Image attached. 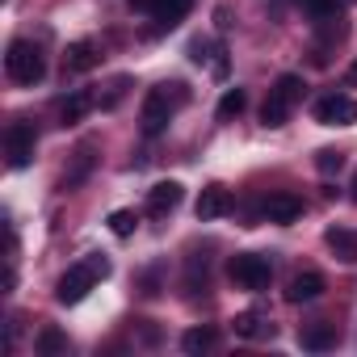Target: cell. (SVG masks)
I'll list each match as a JSON object with an SVG mask.
<instances>
[{
  "label": "cell",
  "instance_id": "ba28073f",
  "mask_svg": "<svg viewBox=\"0 0 357 357\" xmlns=\"http://www.w3.org/2000/svg\"><path fill=\"white\" fill-rule=\"evenodd\" d=\"M135 9L151 13L155 30H172V26H181L194 9V0H135Z\"/></svg>",
  "mask_w": 357,
  "mask_h": 357
},
{
  "label": "cell",
  "instance_id": "8992f818",
  "mask_svg": "<svg viewBox=\"0 0 357 357\" xmlns=\"http://www.w3.org/2000/svg\"><path fill=\"white\" fill-rule=\"evenodd\" d=\"M34 143H38V135H34V122H26V118L9 122V130H5L9 168H30V164H34Z\"/></svg>",
  "mask_w": 357,
  "mask_h": 357
},
{
  "label": "cell",
  "instance_id": "6da1fadb",
  "mask_svg": "<svg viewBox=\"0 0 357 357\" xmlns=\"http://www.w3.org/2000/svg\"><path fill=\"white\" fill-rule=\"evenodd\" d=\"M303 89H307L303 76H294V72L278 76L273 89H269V97H265V105H261V126H269V130L286 126V122H290V109H294L298 97H303Z\"/></svg>",
  "mask_w": 357,
  "mask_h": 357
},
{
  "label": "cell",
  "instance_id": "5b68a950",
  "mask_svg": "<svg viewBox=\"0 0 357 357\" xmlns=\"http://www.w3.org/2000/svg\"><path fill=\"white\" fill-rule=\"evenodd\" d=\"M172 109H176V101H172L164 89H151V93L143 97V109H139V126H143V135H147V139L164 135L168 122H172Z\"/></svg>",
  "mask_w": 357,
  "mask_h": 357
},
{
  "label": "cell",
  "instance_id": "44dd1931",
  "mask_svg": "<svg viewBox=\"0 0 357 357\" xmlns=\"http://www.w3.org/2000/svg\"><path fill=\"white\" fill-rule=\"evenodd\" d=\"M89 168H93V147H80V155H76V168L63 176V190H76L84 176H89Z\"/></svg>",
  "mask_w": 357,
  "mask_h": 357
},
{
  "label": "cell",
  "instance_id": "cb8c5ba5",
  "mask_svg": "<svg viewBox=\"0 0 357 357\" xmlns=\"http://www.w3.org/2000/svg\"><path fill=\"white\" fill-rule=\"evenodd\" d=\"M340 164H344V155H340V151H332V147L315 151V168H319V172H340Z\"/></svg>",
  "mask_w": 357,
  "mask_h": 357
},
{
  "label": "cell",
  "instance_id": "603a6c76",
  "mask_svg": "<svg viewBox=\"0 0 357 357\" xmlns=\"http://www.w3.org/2000/svg\"><path fill=\"white\" fill-rule=\"evenodd\" d=\"M298 5H303L315 22H328V17L336 13V0H298Z\"/></svg>",
  "mask_w": 357,
  "mask_h": 357
},
{
  "label": "cell",
  "instance_id": "7c38bea8",
  "mask_svg": "<svg viewBox=\"0 0 357 357\" xmlns=\"http://www.w3.org/2000/svg\"><path fill=\"white\" fill-rule=\"evenodd\" d=\"M97 63H101V51H97L93 38H76V43L68 47V55H63V68H68V72H93Z\"/></svg>",
  "mask_w": 357,
  "mask_h": 357
},
{
  "label": "cell",
  "instance_id": "277c9868",
  "mask_svg": "<svg viewBox=\"0 0 357 357\" xmlns=\"http://www.w3.org/2000/svg\"><path fill=\"white\" fill-rule=\"evenodd\" d=\"M227 273H231V282H236L240 290H265L269 278H273V265H269V257H261V252H236L231 265H227Z\"/></svg>",
  "mask_w": 357,
  "mask_h": 357
},
{
  "label": "cell",
  "instance_id": "52a82bcc",
  "mask_svg": "<svg viewBox=\"0 0 357 357\" xmlns=\"http://www.w3.org/2000/svg\"><path fill=\"white\" fill-rule=\"evenodd\" d=\"M315 122L319 126H353L357 122V101L344 93H328L315 101Z\"/></svg>",
  "mask_w": 357,
  "mask_h": 357
},
{
  "label": "cell",
  "instance_id": "4fadbf2b",
  "mask_svg": "<svg viewBox=\"0 0 357 357\" xmlns=\"http://www.w3.org/2000/svg\"><path fill=\"white\" fill-rule=\"evenodd\" d=\"M319 294H324V278L311 273V269H307V273H294L290 286H286V298H290V303H315Z\"/></svg>",
  "mask_w": 357,
  "mask_h": 357
},
{
  "label": "cell",
  "instance_id": "e0dca14e",
  "mask_svg": "<svg viewBox=\"0 0 357 357\" xmlns=\"http://www.w3.org/2000/svg\"><path fill=\"white\" fill-rule=\"evenodd\" d=\"M236 336L261 340V336H273V324H269L261 311H244V315H236Z\"/></svg>",
  "mask_w": 357,
  "mask_h": 357
},
{
  "label": "cell",
  "instance_id": "9a60e30c",
  "mask_svg": "<svg viewBox=\"0 0 357 357\" xmlns=\"http://www.w3.org/2000/svg\"><path fill=\"white\" fill-rule=\"evenodd\" d=\"M93 105H97L93 93H89V89H76V93L59 105V122H63V126H76V122H84V114H89Z\"/></svg>",
  "mask_w": 357,
  "mask_h": 357
},
{
  "label": "cell",
  "instance_id": "30bf717a",
  "mask_svg": "<svg viewBox=\"0 0 357 357\" xmlns=\"http://www.w3.org/2000/svg\"><path fill=\"white\" fill-rule=\"evenodd\" d=\"M198 219L202 223H215V219H223L227 211H231V190L227 185H206L202 194H198Z\"/></svg>",
  "mask_w": 357,
  "mask_h": 357
},
{
  "label": "cell",
  "instance_id": "3957f363",
  "mask_svg": "<svg viewBox=\"0 0 357 357\" xmlns=\"http://www.w3.org/2000/svg\"><path fill=\"white\" fill-rule=\"evenodd\" d=\"M5 72H9V80L13 84H38L43 76H47V55L34 47V43H26V38H13L9 43V51H5Z\"/></svg>",
  "mask_w": 357,
  "mask_h": 357
},
{
  "label": "cell",
  "instance_id": "d4e9b609",
  "mask_svg": "<svg viewBox=\"0 0 357 357\" xmlns=\"http://www.w3.org/2000/svg\"><path fill=\"white\" fill-rule=\"evenodd\" d=\"M126 89H130V76H118V80L109 84V97L101 101V109H114V105L122 101V93H126Z\"/></svg>",
  "mask_w": 357,
  "mask_h": 357
},
{
  "label": "cell",
  "instance_id": "7a4b0ae2",
  "mask_svg": "<svg viewBox=\"0 0 357 357\" xmlns=\"http://www.w3.org/2000/svg\"><path fill=\"white\" fill-rule=\"evenodd\" d=\"M109 278V261L105 257H89V261H80V265H72L63 278H59V286H55V298L63 303V307H72V303H80L97 282H105Z\"/></svg>",
  "mask_w": 357,
  "mask_h": 357
},
{
  "label": "cell",
  "instance_id": "2e32d148",
  "mask_svg": "<svg viewBox=\"0 0 357 357\" xmlns=\"http://www.w3.org/2000/svg\"><path fill=\"white\" fill-rule=\"evenodd\" d=\"M298 344L311 349V353H324V349L336 344V328H332V324H307V328L298 332Z\"/></svg>",
  "mask_w": 357,
  "mask_h": 357
},
{
  "label": "cell",
  "instance_id": "d6986e66",
  "mask_svg": "<svg viewBox=\"0 0 357 357\" xmlns=\"http://www.w3.org/2000/svg\"><path fill=\"white\" fill-rule=\"evenodd\" d=\"M244 105H248V93H244V89H227V93L219 97L215 118H219V122H231V118H240V114H244Z\"/></svg>",
  "mask_w": 357,
  "mask_h": 357
},
{
  "label": "cell",
  "instance_id": "ffe728a7",
  "mask_svg": "<svg viewBox=\"0 0 357 357\" xmlns=\"http://www.w3.org/2000/svg\"><path fill=\"white\" fill-rule=\"evenodd\" d=\"M215 344V328H190L185 336H181V349L185 353H206Z\"/></svg>",
  "mask_w": 357,
  "mask_h": 357
},
{
  "label": "cell",
  "instance_id": "4316f807",
  "mask_svg": "<svg viewBox=\"0 0 357 357\" xmlns=\"http://www.w3.org/2000/svg\"><path fill=\"white\" fill-rule=\"evenodd\" d=\"M349 80H357V59H353V68H349Z\"/></svg>",
  "mask_w": 357,
  "mask_h": 357
},
{
  "label": "cell",
  "instance_id": "7402d4cb",
  "mask_svg": "<svg viewBox=\"0 0 357 357\" xmlns=\"http://www.w3.org/2000/svg\"><path fill=\"white\" fill-rule=\"evenodd\" d=\"M135 227H139V215H135V211H114V215H109V231H114L118 240L135 236Z\"/></svg>",
  "mask_w": 357,
  "mask_h": 357
},
{
  "label": "cell",
  "instance_id": "8fae6325",
  "mask_svg": "<svg viewBox=\"0 0 357 357\" xmlns=\"http://www.w3.org/2000/svg\"><path fill=\"white\" fill-rule=\"evenodd\" d=\"M265 219L269 223H294V219H303V198L298 194H290V190H278V194H269V202H265Z\"/></svg>",
  "mask_w": 357,
  "mask_h": 357
},
{
  "label": "cell",
  "instance_id": "83f0119b",
  "mask_svg": "<svg viewBox=\"0 0 357 357\" xmlns=\"http://www.w3.org/2000/svg\"><path fill=\"white\" fill-rule=\"evenodd\" d=\"M353 202H357V176H353Z\"/></svg>",
  "mask_w": 357,
  "mask_h": 357
},
{
  "label": "cell",
  "instance_id": "9c48e42d",
  "mask_svg": "<svg viewBox=\"0 0 357 357\" xmlns=\"http://www.w3.org/2000/svg\"><path fill=\"white\" fill-rule=\"evenodd\" d=\"M181 198H185L181 181H160V185L147 190V215L151 219H164V215H172L176 206H181Z\"/></svg>",
  "mask_w": 357,
  "mask_h": 357
},
{
  "label": "cell",
  "instance_id": "ac0fdd59",
  "mask_svg": "<svg viewBox=\"0 0 357 357\" xmlns=\"http://www.w3.org/2000/svg\"><path fill=\"white\" fill-rule=\"evenodd\" d=\"M34 353H38V357H63V353H68V336H63L55 324H47V328L38 332V340H34Z\"/></svg>",
  "mask_w": 357,
  "mask_h": 357
},
{
  "label": "cell",
  "instance_id": "5bb4252c",
  "mask_svg": "<svg viewBox=\"0 0 357 357\" xmlns=\"http://www.w3.org/2000/svg\"><path fill=\"white\" fill-rule=\"evenodd\" d=\"M324 244L336 252V261L357 265V231H349V227H328V231H324Z\"/></svg>",
  "mask_w": 357,
  "mask_h": 357
},
{
  "label": "cell",
  "instance_id": "484cf974",
  "mask_svg": "<svg viewBox=\"0 0 357 357\" xmlns=\"http://www.w3.org/2000/svg\"><path fill=\"white\" fill-rule=\"evenodd\" d=\"M206 51H211V47H206L202 38H198V43H190V59H194V63H206V59H211Z\"/></svg>",
  "mask_w": 357,
  "mask_h": 357
}]
</instances>
